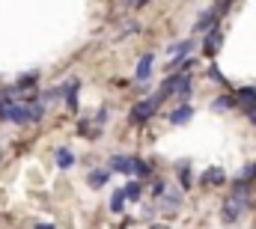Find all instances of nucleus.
<instances>
[{
  "label": "nucleus",
  "instance_id": "nucleus-1",
  "mask_svg": "<svg viewBox=\"0 0 256 229\" xmlns=\"http://www.w3.org/2000/svg\"><path fill=\"white\" fill-rule=\"evenodd\" d=\"M244 208H248V184L238 182L236 190H232V194L226 196V202H224V224H236Z\"/></svg>",
  "mask_w": 256,
  "mask_h": 229
},
{
  "label": "nucleus",
  "instance_id": "nucleus-2",
  "mask_svg": "<svg viewBox=\"0 0 256 229\" xmlns=\"http://www.w3.org/2000/svg\"><path fill=\"white\" fill-rule=\"evenodd\" d=\"M164 98L155 92V96H149V98H143V102H137L134 108H131V122L134 125H143V122H149L152 116H155V110H158V104H161Z\"/></svg>",
  "mask_w": 256,
  "mask_h": 229
},
{
  "label": "nucleus",
  "instance_id": "nucleus-3",
  "mask_svg": "<svg viewBox=\"0 0 256 229\" xmlns=\"http://www.w3.org/2000/svg\"><path fill=\"white\" fill-rule=\"evenodd\" d=\"M226 9H230L226 3H218V6H212V9H206V12L196 18V27H194V30H196V33H212V30H218V18H220Z\"/></svg>",
  "mask_w": 256,
  "mask_h": 229
},
{
  "label": "nucleus",
  "instance_id": "nucleus-4",
  "mask_svg": "<svg viewBox=\"0 0 256 229\" xmlns=\"http://www.w3.org/2000/svg\"><path fill=\"white\" fill-rule=\"evenodd\" d=\"M232 96H236L238 108L248 114V119L256 125V90H254V86H242V90H236Z\"/></svg>",
  "mask_w": 256,
  "mask_h": 229
},
{
  "label": "nucleus",
  "instance_id": "nucleus-5",
  "mask_svg": "<svg viewBox=\"0 0 256 229\" xmlns=\"http://www.w3.org/2000/svg\"><path fill=\"white\" fill-rule=\"evenodd\" d=\"M191 48H194L191 39H182V42H176V45H170V48H167V57H170V68H173V72H176V68L188 60Z\"/></svg>",
  "mask_w": 256,
  "mask_h": 229
},
{
  "label": "nucleus",
  "instance_id": "nucleus-6",
  "mask_svg": "<svg viewBox=\"0 0 256 229\" xmlns=\"http://www.w3.org/2000/svg\"><path fill=\"white\" fill-rule=\"evenodd\" d=\"M220 42H224L220 27H218V30H212V33H206V39H202V51H206V57H214V54L220 51Z\"/></svg>",
  "mask_w": 256,
  "mask_h": 229
},
{
  "label": "nucleus",
  "instance_id": "nucleus-7",
  "mask_svg": "<svg viewBox=\"0 0 256 229\" xmlns=\"http://www.w3.org/2000/svg\"><path fill=\"white\" fill-rule=\"evenodd\" d=\"M63 96H66L68 110L78 114V78H68V84H63Z\"/></svg>",
  "mask_w": 256,
  "mask_h": 229
},
{
  "label": "nucleus",
  "instance_id": "nucleus-8",
  "mask_svg": "<svg viewBox=\"0 0 256 229\" xmlns=\"http://www.w3.org/2000/svg\"><path fill=\"white\" fill-rule=\"evenodd\" d=\"M54 161H57L60 170H72V167H74V152H72L68 146H60V149L54 152Z\"/></svg>",
  "mask_w": 256,
  "mask_h": 229
},
{
  "label": "nucleus",
  "instance_id": "nucleus-9",
  "mask_svg": "<svg viewBox=\"0 0 256 229\" xmlns=\"http://www.w3.org/2000/svg\"><path fill=\"white\" fill-rule=\"evenodd\" d=\"M194 116V108L191 104H179L173 114H170V125H188Z\"/></svg>",
  "mask_w": 256,
  "mask_h": 229
},
{
  "label": "nucleus",
  "instance_id": "nucleus-10",
  "mask_svg": "<svg viewBox=\"0 0 256 229\" xmlns=\"http://www.w3.org/2000/svg\"><path fill=\"white\" fill-rule=\"evenodd\" d=\"M152 62H155V54H143L140 62H137L134 78H137V80H149V74H152Z\"/></svg>",
  "mask_w": 256,
  "mask_h": 229
},
{
  "label": "nucleus",
  "instance_id": "nucleus-11",
  "mask_svg": "<svg viewBox=\"0 0 256 229\" xmlns=\"http://www.w3.org/2000/svg\"><path fill=\"white\" fill-rule=\"evenodd\" d=\"M200 182L202 184H224L226 182V172L220 170V167H208V170L200 176Z\"/></svg>",
  "mask_w": 256,
  "mask_h": 229
},
{
  "label": "nucleus",
  "instance_id": "nucleus-12",
  "mask_svg": "<svg viewBox=\"0 0 256 229\" xmlns=\"http://www.w3.org/2000/svg\"><path fill=\"white\" fill-rule=\"evenodd\" d=\"M131 164H134L131 155H114L110 158V172H131Z\"/></svg>",
  "mask_w": 256,
  "mask_h": 229
},
{
  "label": "nucleus",
  "instance_id": "nucleus-13",
  "mask_svg": "<svg viewBox=\"0 0 256 229\" xmlns=\"http://www.w3.org/2000/svg\"><path fill=\"white\" fill-rule=\"evenodd\" d=\"M128 196H126V188H116L114 190V196H110V212L114 214H122V208H126Z\"/></svg>",
  "mask_w": 256,
  "mask_h": 229
},
{
  "label": "nucleus",
  "instance_id": "nucleus-14",
  "mask_svg": "<svg viewBox=\"0 0 256 229\" xmlns=\"http://www.w3.org/2000/svg\"><path fill=\"white\" fill-rule=\"evenodd\" d=\"M108 176H110V170H92L86 178H90V188H104L108 184Z\"/></svg>",
  "mask_w": 256,
  "mask_h": 229
},
{
  "label": "nucleus",
  "instance_id": "nucleus-15",
  "mask_svg": "<svg viewBox=\"0 0 256 229\" xmlns=\"http://www.w3.org/2000/svg\"><path fill=\"white\" fill-rule=\"evenodd\" d=\"M126 196H128V202H137V200L143 196V182H128L126 184Z\"/></svg>",
  "mask_w": 256,
  "mask_h": 229
},
{
  "label": "nucleus",
  "instance_id": "nucleus-16",
  "mask_svg": "<svg viewBox=\"0 0 256 229\" xmlns=\"http://www.w3.org/2000/svg\"><path fill=\"white\" fill-rule=\"evenodd\" d=\"M176 172H179L182 188H191V164H188V161H179V164H176Z\"/></svg>",
  "mask_w": 256,
  "mask_h": 229
},
{
  "label": "nucleus",
  "instance_id": "nucleus-17",
  "mask_svg": "<svg viewBox=\"0 0 256 229\" xmlns=\"http://www.w3.org/2000/svg\"><path fill=\"white\" fill-rule=\"evenodd\" d=\"M236 104H238L236 96H220V98L212 102V110H230V108H236Z\"/></svg>",
  "mask_w": 256,
  "mask_h": 229
},
{
  "label": "nucleus",
  "instance_id": "nucleus-18",
  "mask_svg": "<svg viewBox=\"0 0 256 229\" xmlns=\"http://www.w3.org/2000/svg\"><path fill=\"white\" fill-rule=\"evenodd\" d=\"M149 172H152V167H149L146 161H140V158H134V164H131V176H137V178L143 182V178H146Z\"/></svg>",
  "mask_w": 256,
  "mask_h": 229
},
{
  "label": "nucleus",
  "instance_id": "nucleus-19",
  "mask_svg": "<svg viewBox=\"0 0 256 229\" xmlns=\"http://www.w3.org/2000/svg\"><path fill=\"white\" fill-rule=\"evenodd\" d=\"M36 80H39V74H36V72H30V74H24V78H18V80H15V90L27 92V90H30V86L36 84Z\"/></svg>",
  "mask_w": 256,
  "mask_h": 229
},
{
  "label": "nucleus",
  "instance_id": "nucleus-20",
  "mask_svg": "<svg viewBox=\"0 0 256 229\" xmlns=\"http://www.w3.org/2000/svg\"><path fill=\"white\" fill-rule=\"evenodd\" d=\"M250 178H256V164H248L244 170L238 172V182H244V184H248Z\"/></svg>",
  "mask_w": 256,
  "mask_h": 229
},
{
  "label": "nucleus",
  "instance_id": "nucleus-21",
  "mask_svg": "<svg viewBox=\"0 0 256 229\" xmlns=\"http://www.w3.org/2000/svg\"><path fill=\"white\" fill-rule=\"evenodd\" d=\"M152 194H155V196H164V194H167V184H164V182H155V184H152Z\"/></svg>",
  "mask_w": 256,
  "mask_h": 229
},
{
  "label": "nucleus",
  "instance_id": "nucleus-22",
  "mask_svg": "<svg viewBox=\"0 0 256 229\" xmlns=\"http://www.w3.org/2000/svg\"><path fill=\"white\" fill-rule=\"evenodd\" d=\"M33 229H57V226H54V224H36Z\"/></svg>",
  "mask_w": 256,
  "mask_h": 229
},
{
  "label": "nucleus",
  "instance_id": "nucleus-23",
  "mask_svg": "<svg viewBox=\"0 0 256 229\" xmlns=\"http://www.w3.org/2000/svg\"><path fill=\"white\" fill-rule=\"evenodd\" d=\"M155 229H164V226H155Z\"/></svg>",
  "mask_w": 256,
  "mask_h": 229
}]
</instances>
